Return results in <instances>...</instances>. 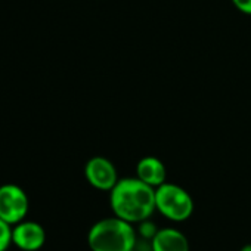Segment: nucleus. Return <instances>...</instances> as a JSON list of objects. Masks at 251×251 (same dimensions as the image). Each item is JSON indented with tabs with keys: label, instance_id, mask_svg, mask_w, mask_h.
Returning a JSON list of instances; mask_svg holds the SVG:
<instances>
[{
	"label": "nucleus",
	"instance_id": "nucleus-7",
	"mask_svg": "<svg viewBox=\"0 0 251 251\" xmlns=\"http://www.w3.org/2000/svg\"><path fill=\"white\" fill-rule=\"evenodd\" d=\"M152 251H189V241L179 229H158L151 239Z\"/></svg>",
	"mask_w": 251,
	"mask_h": 251
},
{
	"label": "nucleus",
	"instance_id": "nucleus-2",
	"mask_svg": "<svg viewBox=\"0 0 251 251\" xmlns=\"http://www.w3.org/2000/svg\"><path fill=\"white\" fill-rule=\"evenodd\" d=\"M87 244L92 251H133L136 232L129 222L117 216L106 217L90 227Z\"/></svg>",
	"mask_w": 251,
	"mask_h": 251
},
{
	"label": "nucleus",
	"instance_id": "nucleus-1",
	"mask_svg": "<svg viewBox=\"0 0 251 251\" xmlns=\"http://www.w3.org/2000/svg\"><path fill=\"white\" fill-rule=\"evenodd\" d=\"M109 205L114 216L132 225L141 223L148 220L157 210L155 188L138 177L118 179L115 186L109 191Z\"/></svg>",
	"mask_w": 251,
	"mask_h": 251
},
{
	"label": "nucleus",
	"instance_id": "nucleus-10",
	"mask_svg": "<svg viewBox=\"0 0 251 251\" xmlns=\"http://www.w3.org/2000/svg\"><path fill=\"white\" fill-rule=\"evenodd\" d=\"M157 227H155V225L154 223H151L150 220H144V222H141V233L142 235H145L147 238H154V235L157 233Z\"/></svg>",
	"mask_w": 251,
	"mask_h": 251
},
{
	"label": "nucleus",
	"instance_id": "nucleus-12",
	"mask_svg": "<svg viewBox=\"0 0 251 251\" xmlns=\"http://www.w3.org/2000/svg\"><path fill=\"white\" fill-rule=\"evenodd\" d=\"M239 251H251V244H247V245H244Z\"/></svg>",
	"mask_w": 251,
	"mask_h": 251
},
{
	"label": "nucleus",
	"instance_id": "nucleus-9",
	"mask_svg": "<svg viewBox=\"0 0 251 251\" xmlns=\"http://www.w3.org/2000/svg\"><path fill=\"white\" fill-rule=\"evenodd\" d=\"M12 225L6 223L3 219H0V251H6L12 244Z\"/></svg>",
	"mask_w": 251,
	"mask_h": 251
},
{
	"label": "nucleus",
	"instance_id": "nucleus-4",
	"mask_svg": "<svg viewBox=\"0 0 251 251\" xmlns=\"http://www.w3.org/2000/svg\"><path fill=\"white\" fill-rule=\"evenodd\" d=\"M28 207V197L23 188L14 183L0 186V219L9 225H17L25 219Z\"/></svg>",
	"mask_w": 251,
	"mask_h": 251
},
{
	"label": "nucleus",
	"instance_id": "nucleus-5",
	"mask_svg": "<svg viewBox=\"0 0 251 251\" xmlns=\"http://www.w3.org/2000/svg\"><path fill=\"white\" fill-rule=\"evenodd\" d=\"M86 180L99 191H111L118 182L115 166L105 157H93L84 166Z\"/></svg>",
	"mask_w": 251,
	"mask_h": 251
},
{
	"label": "nucleus",
	"instance_id": "nucleus-8",
	"mask_svg": "<svg viewBox=\"0 0 251 251\" xmlns=\"http://www.w3.org/2000/svg\"><path fill=\"white\" fill-rule=\"evenodd\" d=\"M136 177L152 188H158L167 182V170L160 158L144 157L136 166Z\"/></svg>",
	"mask_w": 251,
	"mask_h": 251
},
{
	"label": "nucleus",
	"instance_id": "nucleus-11",
	"mask_svg": "<svg viewBox=\"0 0 251 251\" xmlns=\"http://www.w3.org/2000/svg\"><path fill=\"white\" fill-rule=\"evenodd\" d=\"M230 2L239 12L251 15V0H230Z\"/></svg>",
	"mask_w": 251,
	"mask_h": 251
},
{
	"label": "nucleus",
	"instance_id": "nucleus-6",
	"mask_svg": "<svg viewBox=\"0 0 251 251\" xmlns=\"http://www.w3.org/2000/svg\"><path fill=\"white\" fill-rule=\"evenodd\" d=\"M12 242L23 251H37L46 242V232L37 222H20L12 229Z\"/></svg>",
	"mask_w": 251,
	"mask_h": 251
},
{
	"label": "nucleus",
	"instance_id": "nucleus-3",
	"mask_svg": "<svg viewBox=\"0 0 251 251\" xmlns=\"http://www.w3.org/2000/svg\"><path fill=\"white\" fill-rule=\"evenodd\" d=\"M155 207L169 220L185 222L194 213V200L182 186L166 182L155 188Z\"/></svg>",
	"mask_w": 251,
	"mask_h": 251
}]
</instances>
